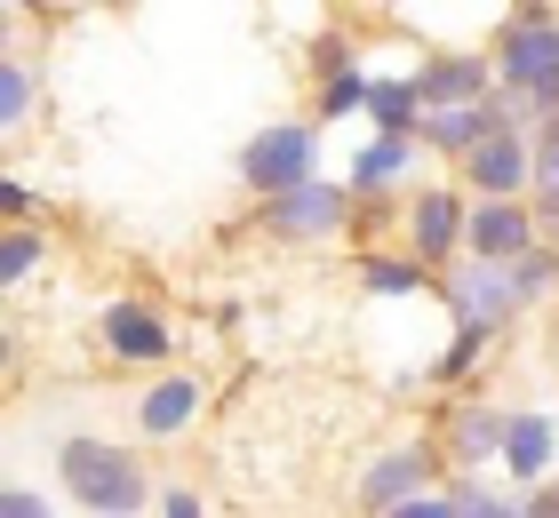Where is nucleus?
<instances>
[{"label": "nucleus", "mask_w": 559, "mask_h": 518, "mask_svg": "<svg viewBox=\"0 0 559 518\" xmlns=\"http://www.w3.org/2000/svg\"><path fill=\"white\" fill-rule=\"evenodd\" d=\"M57 486L72 495V510H88V518H144V510H160V486H152L144 455L112 447V438H57Z\"/></svg>", "instance_id": "nucleus-1"}, {"label": "nucleus", "mask_w": 559, "mask_h": 518, "mask_svg": "<svg viewBox=\"0 0 559 518\" xmlns=\"http://www.w3.org/2000/svg\"><path fill=\"white\" fill-rule=\"evenodd\" d=\"M488 57H496V96H544L559 81V9H503Z\"/></svg>", "instance_id": "nucleus-2"}, {"label": "nucleus", "mask_w": 559, "mask_h": 518, "mask_svg": "<svg viewBox=\"0 0 559 518\" xmlns=\"http://www.w3.org/2000/svg\"><path fill=\"white\" fill-rule=\"evenodd\" d=\"M240 184L257 200L320 184V120H272V128H257V136L240 144Z\"/></svg>", "instance_id": "nucleus-3"}, {"label": "nucleus", "mask_w": 559, "mask_h": 518, "mask_svg": "<svg viewBox=\"0 0 559 518\" xmlns=\"http://www.w3.org/2000/svg\"><path fill=\"white\" fill-rule=\"evenodd\" d=\"M440 303L455 311V327H488V335H503L520 320V288H512V272L503 264H479V255H464V264H448L440 272Z\"/></svg>", "instance_id": "nucleus-4"}, {"label": "nucleus", "mask_w": 559, "mask_h": 518, "mask_svg": "<svg viewBox=\"0 0 559 518\" xmlns=\"http://www.w3.org/2000/svg\"><path fill=\"white\" fill-rule=\"evenodd\" d=\"M257 224L272 231V240H296V248H320V240H344L352 224V184H304V192H280L257 207Z\"/></svg>", "instance_id": "nucleus-5"}, {"label": "nucleus", "mask_w": 559, "mask_h": 518, "mask_svg": "<svg viewBox=\"0 0 559 518\" xmlns=\"http://www.w3.org/2000/svg\"><path fill=\"white\" fill-rule=\"evenodd\" d=\"M464 240H472V192L464 184H424L408 200V255L431 272H448L464 255Z\"/></svg>", "instance_id": "nucleus-6"}, {"label": "nucleus", "mask_w": 559, "mask_h": 518, "mask_svg": "<svg viewBox=\"0 0 559 518\" xmlns=\"http://www.w3.org/2000/svg\"><path fill=\"white\" fill-rule=\"evenodd\" d=\"M424 495H440V455H431L424 438H408V447H384V455L360 471V503H368L376 518L408 510V503H424Z\"/></svg>", "instance_id": "nucleus-7"}, {"label": "nucleus", "mask_w": 559, "mask_h": 518, "mask_svg": "<svg viewBox=\"0 0 559 518\" xmlns=\"http://www.w3.org/2000/svg\"><path fill=\"white\" fill-rule=\"evenodd\" d=\"M424 112H464V104H496V57L488 48H440L416 64Z\"/></svg>", "instance_id": "nucleus-8"}, {"label": "nucleus", "mask_w": 559, "mask_h": 518, "mask_svg": "<svg viewBox=\"0 0 559 518\" xmlns=\"http://www.w3.org/2000/svg\"><path fill=\"white\" fill-rule=\"evenodd\" d=\"M455 168H464V192L472 200H527V192H536V136L496 128V136L479 144L472 160H455Z\"/></svg>", "instance_id": "nucleus-9"}, {"label": "nucleus", "mask_w": 559, "mask_h": 518, "mask_svg": "<svg viewBox=\"0 0 559 518\" xmlns=\"http://www.w3.org/2000/svg\"><path fill=\"white\" fill-rule=\"evenodd\" d=\"M96 344H105V359H120V368H160V359L176 351V327H168L152 303L112 296L105 320H96Z\"/></svg>", "instance_id": "nucleus-10"}, {"label": "nucleus", "mask_w": 559, "mask_h": 518, "mask_svg": "<svg viewBox=\"0 0 559 518\" xmlns=\"http://www.w3.org/2000/svg\"><path fill=\"white\" fill-rule=\"evenodd\" d=\"M551 471H559V423L544 407H512V423H503V486L536 495V486H551Z\"/></svg>", "instance_id": "nucleus-11"}, {"label": "nucleus", "mask_w": 559, "mask_h": 518, "mask_svg": "<svg viewBox=\"0 0 559 518\" xmlns=\"http://www.w3.org/2000/svg\"><path fill=\"white\" fill-rule=\"evenodd\" d=\"M527 248H544L536 200H472V240H464V255H479V264H520Z\"/></svg>", "instance_id": "nucleus-12"}, {"label": "nucleus", "mask_w": 559, "mask_h": 518, "mask_svg": "<svg viewBox=\"0 0 559 518\" xmlns=\"http://www.w3.org/2000/svg\"><path fill=\"white\" fill-rule=\"evenodd\" d=\"M503 423H512V407H496V399H455V407H448V438H440L448 471L472 479V471H488V462H503Z\"/></svg>", "instance_id": "nucleus-13"}, {"label": "nucleus", "mask_w": 559, "mask_h": 518, "mask_svg": "<svg viewBox=\"0 0 559 518\" xmlns=\"http://www.w3.org/2000/svg\"><path fill=\"white\" fill-rule=\"evenodd\" d=\"M209 407V383L200 375H160L152 391L136 399V438H185Z\"/></svg>", "instance_id": "nucleus-14"}, {"label": "nucleus", "mask_w": 559, "mask_h": 518, "mask_svg": "<svg viewBox=\"0 0 559 518\" xmlns=\"http://www.w3.org/2000/svg\"><path fill=\"white\" fill-rule=\"evenodd\" d=\"M496 128H503V112H496V104H464V112H424L416 144H424V152H455V160H472V152L488 144Z\"/></svg>", "instance_id": "nucleus-15"}, {"label": "nucleus", "mask_w": 559, "mask_h": 518, "mask_svg": "<svg viewBox=\"0 0 559 518\" xmlns=\"http://www.w3.org/2000/svg\"><path fill=\"white\" fill-rule=\"evenodd\" d=\"M416 160H424L416 136H368L360 152H352V176H344V184H352V200H360V192H392Z\"/></svg>", "instance_id": "nucleus-16"}, {"label": "nucleus", "mask_w": 559, "mask_h": 518, "mask_svg": "<svg viewBox=\"0 0 559 518\" xmlns=\"http://www.w3.org/2000/svg\"><path fill=\"white\" fill-rule=\"evenodd\" d=\"M360 288L384 296V303H400V296H440V272L416 264V255H360Z\"/></svg>", "instance_id": "nucleus-17"}, {"label": "nucleus", "mask_w": 559, "mask_h": 518, "mask_svg": "<svg viewBox=\"0 0 559 518\" xmlns=\"http://www.w3.org/2000/svg\"><path fill=\"white\" fill-rule=\"evenodd\" d=\"M368 120H376V136H416L424 128V96H416V72H376V96H368Z\"/></svg>", "instance_id": "nucleus-18"}, {"label": "nucleus", "mask_w": 559, "mask_h": 518, "mask_svg": "<svg viewBox=\"0 0 559 518\" xmlns=\"http://www.w3.org/2000/svg\"><path fill=\"white\" fill-rule=\"evenodd\" d=\"M448 503H455V518H520V495H512V486H496L488 471L448 479Z\"/></svg>", "instance_id": "nucleus-19"}, {"label": "nucleus", "mask_w": 559, "mask_h": 518, "mask_svg": "<svg viewBox=\"0 0 559 518\" xmlns=\"http://www.w3.org/2000/svg\"><path fill=\"white\" fill-rule=\"evenodd\" d=\"M488 344H496L488 327H455V335H448V351L431 359V383H440V391H455V383H464L479 359H488Z\"/></svg>", "instance_id": "nucleus-20"}, {"label": "nucleus", "mask_w": 559, "mask_h": 518, "mask_svg": "<svg viewBox=\"0 0 559 518\" xmlns=\"http://www.w3.org/2000/svg\"><path fill=\"white\" fill-rule=\"evenodd\" d=\"M368 96H376V81L360 64H344V72H328V81H320V112L312 120H352V112H368Z\"/></svg>", "instance_id": "nucleus-21"}, {"label": "nucleus", "mask_w": 559, "mask_h": 518, "mask_svg": "<svg viewBox=\"0 0 559 518\" xmlns=\"http://www.w3.org/2000/svg\"><path fill=\"white\" fill-rule=\"evenodd\" d=\"M40 255H48L40 231L33 224H9V231H0V288H24V279L40 272Z\"/></svg>", "instance_id": "nucleus-22"}, {"label": "nucleus", "mask_w": 559, "mask_h": 518, "mask_svg": "<svg viewBox=\"0 0 559 518\" xmlns=\"http://www.w3.org/2000/svg\"><path fill=\"white\" fill-rule=\"evenodd\" d=\"M503 272H512V288H520V303H527V311L559 296V248H527L520 264H503Z\"/></svg>", "instance_id": "nucleus-23"}, {"label": "nucleus", "mask_w": 559, "mask_h": 518, "mask_svg": "<svg viewBox=\"0 0 559 518\" xmlns=\"http://www.w3.org/2000/svg\"><path fill=\"white\" fill-rule=\"evenodd\" d=\"M24 112H33V72H24L16 57H0V128H24Z\"/></svg>", "instance_id": "nucleus-24"}, {"label": "nucleus", "mask_w": 559, "mask_h": 518, "mask_svg": "<svg viewBox=\"0 0 559 518\" xmlns=\"http://www.w3.org/2000/svg\"><path fill=\"white\" fill-rule=\"evenodd\" d=\"M527 200H559V120L536 136V192Z\"/></svg>", "instance_id": "nucleus-25"}, {"label": "nucleus", "mask_w": 559, "mask_h": 518, "mask_svg": "<svg viewBox=\"0 0 559 518\" xmlns=\"http://www.w3.org/2000/svg\"><path fill=\"white\" fill-rule=\"evenodd\" d=\"M0 518H64V510H57V495H40V486L16 479L9 495H0Z\"/></svg>", "instance_id": "nucleus-26"}, {"label": "nucleus", "mask_w": 559, "mask_h": 518, "mask_svg": "<svg viewBox=\"0 0 559 518\" xmlns=\"http://www.w3.org/2000/svg\"><path fill=\"white\" fill-rule=\"evenodd\" d=\"M160 518H209V503L192 486H160Z\"/></svg>", "instance_id": "nucleus-27"}, {"label": "nucleus", "mask_w": 559, "mask_h": 518, "mask_svg": "<svg viewBox=\"0 0 559 518\" xmlns=\"http://www.w3.org/2000/svg\"><path fill=\"white\" fill-rule=\"evenodd\" d=\"M0 207H9V224L33 216V192H24V176H0Z\"/></svg>", "instance_id": "nucleus-28"}, {"label": "nucleus", "mask_w": 559, "mask_h": 518, "mask_svg": "<svg viewBox=\"0 0 559 518\" xmlns=\"http://www.w3.org/2000/svg\"><path fill=\"white\" fill-rule=\"evenodd\" d=\"M520 518H559V486H536V495H520Z\"/></svg>", "instance_id": "nucleus-29"}, {"label": "nucleus", "mask_w": 559, "mask_h": 518, "mask_svg": "<svg viewBox=\"0 0 559 518\" xmlns=\"http://www.w3.org/2000/svg\"><path fill=\"white\" fill-rule=\"evenodd\" d=\"M392 518H455V503H448V486H440V495H424V503H408V510H392Z\"/></svg>", "instance_id": "nucleus-30"}, {"label": "nucleus", "mask_w": 559, "mask_h": 518, "mask_svg": "<svg viewBox=\"0 0 559 518\" xmlns=\"http://www.w3.org/2000/svg\"><path fill=\"white\" fill-rule=\"evenodd\" d=\"M551 486H559V471H551Z\"/></svg>", "instance_id": "nucleus-31"}]
</instances>
